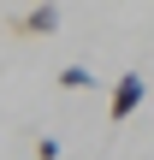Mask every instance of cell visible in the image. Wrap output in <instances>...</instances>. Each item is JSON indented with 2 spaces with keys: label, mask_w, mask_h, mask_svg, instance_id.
<instances>
[{
  "label": "cell",
  "mask_w": 154,
  "mask_h": 160,
  "mask_svg": "<svg viewBox=\"0 0 154 160\" xmlns=\"http://www.w3.org/2000/svg\"><path fill=\"white\" fill-rule=\"evenodd\" d=\"M36 160H59V142H53V137H42V142H36Z\"/></svg>",
  "instance_id": "obj_4"
},
{
  "label": "cell",
  "mask_w": 154,
  "mask_h": 160,
  "mask_svg": "<svg viewBox=\"0 0 154 160\" xmlns=\"http://www.w3.org/2000/svg\"><path fill=\"white\" fill-rule=\"evenodd\" d=\"M59 89H71V95H77V89H95L89 65H65V71H59Z\"/></svg>",
  "instance_id": "obj_3"
},
{
  "label": "cell",
  "mask_w": 154,
  "mask_h": 160,
  "mask_svg": "<svg viewBox=\"0 0 154 160\" xmlns=\"http://www.w3.org/2000/svg\"><path fill=\"white\" fill-rule=\"evenodd\" d=\"M142 95H148V83H142L137 71H125V77L113 83V101H107V119H113V125H125V119H131V113L142 107Z\"/></svg>",
  "instance_id": "obj_1"
},
{
  "label": "cell",
  "mask_w": 154,
  "mask_h": 160,
  "mask_svg": "<svg viewBox=\"0 0 154 160\" xmlns=\"http://www.w3.org/2000/svg\"><path fill=\"white\" fill-rule=\"evenodd\" d=\"M18 30H24V36H53V30H59V6H30V12L18 18Z\"/></svg>",
  "instance_id": "obj_2"
}]
</instances>
